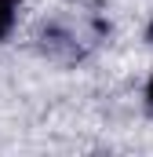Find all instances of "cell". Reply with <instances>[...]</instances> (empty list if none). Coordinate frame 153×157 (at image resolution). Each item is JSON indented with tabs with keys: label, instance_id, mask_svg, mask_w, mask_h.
<instances>
[{
	"label": "cell",
	"instance_id": "obj_2",
	"mask_svg": "<svg viewBox=\"0 0 153 157\" xmlns=\"http://www.w3.org/2000/svg\"><path fill=\"white\" fill-rule=\"evenodd\" d=\"M146 102H150V110H153V77H150V84H146Z\"/></svg>",
	"mask_w": 153,
	"mask_h": 157
},
{
	"label": "cell",
	"instance_id": "obj_3",
	"mask_svg": "<svg viewBox=\"0 0 153 157\" xmlns=\"http://www.w3.org/2000/svg\"><path fill=\"white\" fill-rule=\"evenodd\" d=\"M150 40H153V22H150Z\"/></svg>",
	"mask_w": 153,
	"mask_h": 157
},
{
	"label": "cell",
	"instance_id": "obj_1",
	"mask_svg": "<svg viewBox=\"0 0 153 157\" xmlns=\"http://www.w3.org/2000/svg\"><path fill=\"white\" fill-rule=\"evenodd\" d=\"M18 4H22V0H0V37H7V33H11Z\"/></svg>",
	"mask_w": 153,
	"mask_h": 157
}]
</instances>
